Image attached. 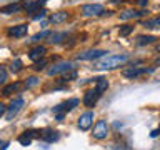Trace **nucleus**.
<instances>
[{"label": "nucleus", "instance_id": "a211bd4d", "mask_svg": "<svg viewBox=\"0 0 160 150\" xmlns=\"http://www.w3.org/2000/svg\"><path fill=\"white\" fill-rule=\"evenodd\" d=\"M107 88H108V82H107V80H105L103 77L97 78V90H98V92L102 93V92H105Z\"/></svg>", "mask_w": 160, "mask_h": 150}, {"label": "nucleus", "instance_id": "bb28decb", "mask_svg": "<svg viewBox=\"0 0 160 150\" xmlns=\"http://www.w3.org/2000/svg\"><path fill=\"white\" fill-rule=\"evenodd\" d=\"M45 37H50V32H42V33L33 35V37H32V42H37V40H40V38H45Z\"/></svg>", "mask_w": 160, "mask_h": 150}, {"label": "nucleus", "instance_id": "9d476101", "mask_svg": "<svg viewBox=\"0 0 160 150\" xmlns=\"http://www.w3.org/2000/svg\"><path fill=\"white\" fill-rule=\"evenodd\" d=\"M27 32H28V27L27 25H17V27H12L8 30V35L10 37H23V35H27Z\"/></svg>", "mask_w": 160, "mask_h": 150}, {"label": "nucleus", "instance_id": "7ed1b4c3", "mask_svg": "<svg viewBox=\"0 0 160 150\" xmlns=\"http://www.w3.org/2000/svg\"><path fill=\"white\" fill-rule=\"evenodd\" d=\"M108 135V125L105 120H98L93 127V137L97 140H103L105 137Z\"/></svg>", "mask_w": 160, "mask_h": 150}, {"label": "nucleus", "instance_id": "7c9ffc66", "mask_svg": "<svg viewBox=\"0 0 160 150\" xmlns=\"http://www.w3.org/2000/svg\"><path fill=\"white\" fill-rule=\"evenodd\" d=\"M5 112H7V108H5V105H3L2 102H0V117H2V115H3Z\"/></svg>", "mask_w": 160, "mask_h": 150}, {"label": "nucleus", "instance_id": "b1692460", "mask_svg": "<svg viewBox=\"0 0 160 150\" xmlns=\"http://www.w3.org/2000/svg\"><path fill=\"white\" fill-rule=\"evenodd\" d=\"M132 30H133V27H130V25H123V27L120 28V35H122V37H125V35H128Z\"/></svg>", "mask_w": 160, "mask_h": 150}, {"label": "nucleus", "instance_id": "0eeeda50", "mask_svg": "<svg viewBox=\"0 0 160 150\" xmlns=\"http://www.w3.org/2000/svg\"><path fill=\"white\" fill-rule=\"evenodd\" d=\"M107 52L103 50H87V52H82L77 55V60H95V58H100Z\"/></svg>", "mask_w": 160, "mask_h": 150}, {"label": "nucleus", "instance_id": "423d86ee", "mask_svg": "<svg viewBox=\"0 0 160 150\" xmlns=\"http://www.w3.org/2000/svg\"><path fill=\"white\" fill-rule=\"evenodd\" d=\"M93 123V112H85L83 115H80L78 118V128L80 130H88Z\"/></svg>", "mask_w": 160, "mask_h": 150}, {"label": "nucleus", "instance_id": "6ab92c4d", "mask_svg": "<svg viewBox=\"0 0 160 150\" xmlns=\"http://www.w3.org/2000/svg\"><path fill=\"white\" fill-rule=\"evenodd\" d=\"M143 27H147V28H160V17L153 18V20H147V22L143 23Z\"/></svg>", "mask_w": 160, "mask_h": 150}, {"label": "nucleus", "instance_id": "39448f33", "mask_svg": "<svg viewBox=\"0 0 160 150\" xmlns=\"http://www.w3.org/2000/svg\"><path fill=\"white\" fill-rule=\"evenodd\" d=\"M73 68V63L72 62H60L57 65H53V67L48 68V75H58V73H67L68 70Z\"/></svg>", "mask_w": 160, "mask_h": 150}, {"label": "nucleus", "instance_id": "cd10ccee", "mask_svg": "<svg viewBox=\"0 0 160 150\" xmlns=\"http://www.w3.org/2000/svg\"><path fill=\"white\" fill-rule=\"evenodd\" d=\"M45 65H47V60L42 58V60H37V63L33 65V68H35V70H42V68L45 67Z\"/></svg>", "mask_w": 160, "mask_h": 150}, {"label": "nucleus", "instance_id": "2f4dec72", "mask_svg": "<svg viewBox=\"0 0 160 150\" xmlns=\"http://www.w3.org/2000/svg\"><path fill=\"white\" fill-rule=\"evenodd\" d=\"M158 133H160V130H153V132L150 133V137H152V138H155V137H157Z\"/></svg>", "mask_w": 160, "mask_h": 150}, {"label": "nucleus", "instance_id": "f257e3e1", "mask_svg": "<svg viewBox=\"0 0 160 150\" xmlns=\"http://www.w3.org/2000/svg\"><path fill=\"white\" fill-rule=\"evenodd\" d=\"M127 55H107L105 58H102L100 62L95 65V68H115L120 67L123 62H127Z\"/></svg>", "mask_w": 160, "mask_h": 150}, {"label": "nucleus", "instance_id": "4468645a", "mask_svg": "<svg viewBox=\"0 0 160 150\" xmlns=\"http://www.w3.org/2000/svg\"><path fill=\"white\" fill-rule=\"evenodd\" d=\"M45 142H57L58 140V132H55V130H45V132H42V135H40Z\"/></svg>", "mask_w": 160, "mask_h": 150}, {"label": "nucleus", "instance_id": "f3484780", "mask_svg": "<svg viewBox=\"0 0 160 150\" xmlns=\"http://www.w3.org/2000/svg\"><path fill=\"white\" fill-rule=\"evenodd\" d=\"M18 10H20L18 3H10V5H7V7H3L0 12H2V13H17Z\"/></svg>", "mask_w": 160, "mask_h": 150}, {"label": "nucleus", "instance_id": "c85d7f7f", "mask_svg": "<svg viewBox=\"0 0 160 150\" xmlns=\"http://www.w3.org/2000/svg\"><path fill=\"white\" fill-rule=\"evenodd\" d=\"M5 80H7V70L0 67V83H2V82H5Z\"/></svg>", "mask_w": 160, "mask_h": 150}, {"label": "nucleus", "instance_id": "c756f323", "mask_svg": "<svg viewBox=\"0 0 160 150\" xmlns=\"http://www.w3.org/2000/svg\"><path fill=\"white\" fill-rule=\"evenodd\" d=\"M77 77V72H70V73H65L63 75V80L67 82V80H72V78H75Z\"/></svg>", "mask_w": 160, "mask_h": 150}, {"label": "nucleus", "instance_id": "1a4fd4ad", "mask_svg": "<svg viewBox=\"0 0 160 150\" xmlns=\"http://www.w3.org/2000/svg\"><path fill=\"white\" fill-rule=\"evenodd\" d=\"M45 53H47V48H45L43 45H37V47H33L32 50H30L28 57H30V60H33V62H37V60L43 58V55H45Z\"/></svg>", "mask_w": 160, "mask_h": 150}, {"label": "nucleus", "instance_id": "ddd939ff", "mask_svg": "<svg viewBox=\"0 0 160 150\" xmlns=\"http://www.w3.org/2000/svg\"><path fill=\"white\" fill-rule=\"evenodd\" d=\"M145 15V12H138V10H127V12L120 13V18L122 20H130V18H138Z\"/></svg>", "mask_w": 160, "mask_h": 150}, {"label": "nucleus", "instance_id": "dca6fc26", "mask_svg": "<svg viewBox=\"0 0 160 150\" xmlns=\"http://www.w3.org/2000/svg\"><path fill=\"white\" fill-rule=\"evenodd\" d=\"M45 3V0H35V2H28V3H25V10L27 12H35L37 8H40V5H43Z\"/></svg>", "mask_w": 160, "mask_h": 150}, {"label": "nucleus", "instance_id": "393cba45", "mask_svg": "<svg viewBox=\"0 0 160 150\" xmlns=\"http://www.w3.org/2000/svg\"><path fill=\"white\" fill-rule=\"evenodd\" d=\"M38 83V78L37 77H30V78H27V82H25V87H33V85H37Z\"/></svg>", "mask_w": 160, "mask_h": 150}, {"label": "nucleus", "instance_id": "20e7f679", "mask_svg": "<svg viewBox=\"0 0 160 150\" xmlns=\"http://www.w3.org/2000/svg\"><path fill=\"white\" fill-rule=\"evenodd\" d=\"M82 13L85 17H97V15L103 13V7L98 3H88V5H83L82 7Z\"/></svg>", "mask_w": 160, "mask_h": 150}, {"label": "nucleus", "instance_id": "aec40b11", "mask_svg": "<svg viewBox=\"0 0 160 150\" xmlns=\"http://www.w3.org/2000/svg\"><path fill=\"white\" fill-rule=\"evenodd\" d=\"M18 143H20V145H23V147H27V145L32 143V137H30L27 132H25L23 135H20V137H18Z\"/></svg>", "mask_w": 160, "mask_h": 150}, {"label": "nucleus", "instance_id": "412c9836", "mask_svg": "<svg viewBox=\"0 0 160 150\" xmlns=\"http://www.w3.org/2000/svg\"><path fill=\"white\" fill-rule=\"evenodd\" d=\"M153 40H155V37H152V35H147V37H145V35H140V37L137 38V43L145 45V43H152Z\"/></svg>", "mask_w": 160, "mask_h": 150}, {"label": "nucleus", "instance_id": "f03ea898", "mask_svg": "<svg viewBox=\"0 0 160 150\" xmlns=\"http://www.w3.org/2000/svg\"><path fill=\"white\" fill-rule=\"evenodd\" d=\"M23 107V98L22 97H17L12 100V103H10V107L7 108V112H5V118L7 120H12L15 115L20 112V108Z\"/></svg>", "mask_w": 160, "mask_h": 150}, {"label": "nucleus", "instance_id": "5701e85b", "mask_svg": "<svg viewBox=\"0 0 160 150\" xmlns=\"http://www.w3.org/2000/svg\"><path fill=\"white\" fill-rule=\"evenodd\" d=\"M20 68H22V62H20V60H15V62H12V65H10V70H12L13 73L20 72Z\"/></svg>", "mask_w": 160, "mask_h": 150}, {"label": "nucleus", "instance_id": "2eb2a0df", "mask_svg": "<svg viewBox=\"0 0 160 150\" xmlns=\"http://www.w3.org/2000/svg\"><path fill=\"white\" fill-rule=\"evenodd\" d=\"M20 88H22V83H20V82H15V83H8L7 87H3L2 93H3V95H12L13 92H18Z\"/></svg>", "mask_w": 160, "mask_h": 150}, {"label": "nucleus", "instance_id": "473e14b6", "mask_svg": "<svg viewBox=\"0 0 160 150\" xmlns=\"http://www.w3.org/2000/svg\"><path fill=\"white\" fill-rule=\"evenodd\" d=\"M7 147H8V143L5 142V143H2V148H0V150H5V148H7Z\"/></svg>", "mask_w": 160, "mask_h": 150}, {"label": "nucleus", "instance_id": "6e6552de", "mask_svg": "<svg viewBox=\"0 0 160 150\" xmlns=\"http://www.w3.org/2000/svg\"><path fill=\"white\" fill-rule=\"evenodd\" d=\"M98 97H100V92L97 88H95V90H88V92L85 93V97H83V105H85V107H93V105L97 103Z\"/></svg>", "mask_w": 160, "mask_h": 150}, {"label": "nucleus", "instance_id": "a878e982", "mask_svg": "<svg viewBox=\"0 0 160 150\" xmlns=\"http://www.w3.org/2000/svg\"><path fill=\"white\" fill-rule=\"evenodd\" d=\"M65 37V33H50V40L48 42H60V38H63Z\"/></svg>", "mask_w": 160, "mask_h": 150}, {"label": "nucleus", "instance_id": "4be33fe9", "mask_svg": "<svg viewBox=\"0 0 160 150\" xmlns=\"http://www.w3.org/2000/svg\"><path fill=\"white\" fill-rule=\"evenodd\" d=\"M63 105H65V112H67V110H72L73 107H77V105H78V98H70L68 102H65Z\"/></svg>", "mask_w": 160, "mask_h": 150}, {"label": "nucleus", "instance_id": "9b49d317", "mask_svg": "<svg viewBox=\"0 0 160 150\" xmlns=\"http://www.w3.org/2000/svg\"><path fill=\"white\" fill-rule=\"evenodd\" d=\"M153 68H150V70H147V68H128V70H125L123 72V77H127V78H137L138 75H142V73H147V72H152Z\"/></svg>", "mask_w": 160, "mask_h": 150}, {"label": "nucleus", "instance_id": "f8f14e48", "mask_svg": "<svg viewBox=\"0 0 160 150\" xmlns=\"http://www.w3.org/2000/svg\"><path fill=\"white\" fill-rule=\"evenodd\" d=\"M70 15L67 12H57V13H53L52 17H50V22L52 23H63V22H67Z\"/></svg>", "mask_w": 160, "mask_h": 150}]
</instances>
